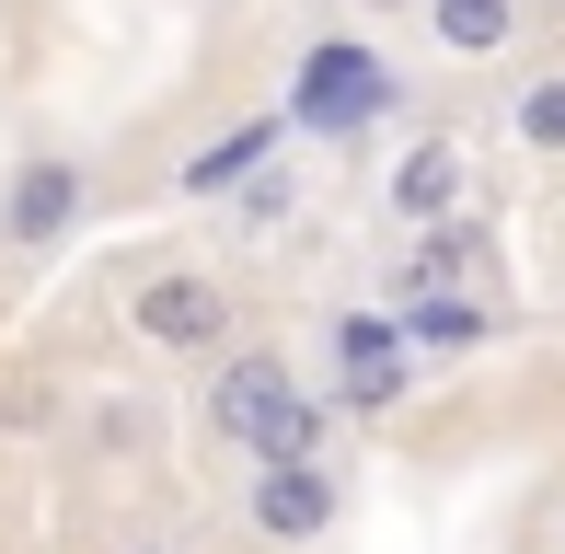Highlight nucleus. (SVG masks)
<instances>
[{"mask_svg":"<svg viewBox=\"0 0 565 554\" xmlns=\"http://www.w3.org/2000/svg\"><path fill=\"white\" fill-rule=\"evenodd\" d=\"M196 416H209V439L243 450V462H300V450H335V405H323V393L300 382V359H289V347H266V335H231L220 359H209Z\"/></svg>","mask_w":565,"mask_h":554,"instance_id":"f257e3e1","label":"nucleus"},{"mask_svg":"<svg viewBox=\"0 0 565 554\" xmlns=\"http://www.w3.org/2000/svg\"><path fill=\"white\" fill-rule=\"evenodd\" d=\"M404 116V70L381 58L370 35H312L289 58V105H277V128L289 139H370V128H393Z\"/></svg>","mask_w":565,"mask_h":554,"instance_id":"f03ea898","label":"nucleus"},{"mask_svg":"<svg viewBox=\"0 0 565 554\" xmlns=\"http://www.w3.org/2000/svg\"><path fill=\"white\" fill-rule=\"evenodd\" d=\"M116 323L150 347V359H220V347L243 335V300H231L220 266L162 255V266H139V277L116 289Z\"/></svg>","mask_w":565,"mask_h":554,"instance_id":"7ed1b4c3","label":"nucleus"},{"mask_svg":"<svg viewBox=\"0 0 565 554\" xmlns=\"http://www.w3.org/2000/svg\"><path fill=\"white\" fill-rule=\"evenodd\" d=\"M347 520V473L335 450H300V462H243V532L266 554H312Z\"/></svg>","mask_w":565,"mask_h":554,"instance_id":"20e7f679","label":"nucleus"},{"mask_svg":"<svg viewBox=\"0 0 565 554\" xmlns=\"http://www.w3.org/2000/svg\"><path fill=\"white\" fill-rule=\"evenodd\" d=\"M497 277H508L497 220L461 209V220H439V232H404V255H393V277H381V289H393V300H508Z\"/></svg>","mask_w":565,"mask_h":554,"instance_id":"39448f33","label":"nucleus"},{"mask_svg":"<svg viewBox=\"0 0 565 554\" xmlns=\"http://www.w3.org/2000/svg\"><path fill=\"white\" fill-rule=\"evenodd\" d=\"M381 209H393V232L461 220V209H473V139H461V128H416L393 150V173H381Z\"/></svg>","mask_w":565,"mask_h":554,"instance_id":"423d86ee","label":"nucleus"},{"mask_svg":"<svg viewBox=\"0 0 565 554\" xmlns=\"http://www.w3.org/2000/svg\"><path fill=\"white\" fill-rule=\"evenodd\" d=\"M82 209H93V173L70 162V150H35V162L0 185V243H12V255H58V243L82 232Z\"/></svg>","mask_w":565,"mask_h":554,"instance_id":"0eeeda50","label":"nucleus"},{"mask_svg":"<svg viewBox=\"0 0 565 554\" xmlns=\"http://www.w3.org/2000/svg\"><path fill=\"white\" fill-rule=\"evenodd\" d=\"M416 23H427V46L461 70H497V58H520V35H531V0H416Z\"/></svg>","mask_w":565,"mask_h":554,"instance_id":"6e6552de","label":"nucleus"},{"mask_svg":"<svg viewBox=\"0 0 565 554\" xmlns=\"http://www.w3.org/2000/svg\"><path fill=\"white\" fill-rule=\"evenodd\" d=\"M277 150H289V128H277V116H243L231 139H209V150H185V162H173V196H185V209H220V196L243 185L254 162H277Z\"/></svg>","mask_w":565,"mask_h":554,"instance_id":"1a4fd4ad","label":"nucleus"},{"mask_svg":"<svg viewBox=\"0 0 565 554\" xmlns=\"http://www.w3.org/2000/svg\"><path fill=\"white\" fill-rule=\"evenodd\" d=\"M404 323V359H450V347H484L508 323V300H381Z\"/></svg>","mask_w":565,"mask_h":554,"instance_id":"9d476101","label":"nucleus"},{"mask_svg":"<svg viewBox=\"0 0 565 554\" xmlns=\"http://www.w3.org/2000/svg\"><path fill=\"white\" fill-rule=\"evenodd\" d=\"M508 139H520L531 162H565V58L520 70V93H508Z\"/></svg>","mask_w":565,"mask_h":554,"instance_id":"9b49d317","label":"nucleus"},{"mask_svg":"<svg viewBox=\"0 0 565 554\" xmlns=\"http://www.w3.org/2000/svg\"><path fill=\"white\" fill-rule=\"evenodd\" d=\"M416 370H427V359H381V370H335V382H323V405H335V416H358V427H381V416H404V405H416Z\"/></svg>","mask_w":565,"mask_h":554,"instance_id":"f8f14e48","label":"nucleus"},{"mask_svg":"<svg viewBox=\"0 0 565 554\" xmlns=\"http://www.w3.org/2000/svg\"><path fill=\"white\" fill-rule=\"evenodd\" d=\"M381 359H404V323L393 312H335V323H323V370H381Z\"/></svg>","mask_w":565,"mask_h":554,"instance_id":"ddd939ff","label":"nucleus"},{"mask_svg":"<svg viewBox=\"0 0 565 554\" xmlns=\"http://www.w3.org/2000/svg\"><path fill=\"white\" fill-rule=\"evenodd\" d=\"M93 450H150V405L139 393H105V405H93Z\"/></svg>","mask_w":565,"mask_h":554,"instance_id":"4468645a","label":"nucleus"},{"mask_svg":"<svg viewBox=\"0 0 565 554\" xmlns=\"http://www.w3.org/2000/svg\"><path fill=\"white\" fill-rule=\"evenodd\" d=\"M358 12H370V23H404V12H416V0H358Z\"/></svg>","mask_w":565,"mask_h":554,"instance_id":"2eb2a0df","label":"nucleus"},{"mask_svg":"<svg viewBox=\"0 0 565 554\" xmlns=\"http://www.w3.org/2000/svg\"><path fill=\"white\" fill-rule=\"evenodd\" d=\"M127 554H173V543H127Z\"/></svg>","mask_w":565,"mask_h":554,"instance_id":"dca6fc26","label":"nucleus"},{"mask_svg":"<svg viewBox=\"0 0 565 554\" xmlns=\"http://www.w3.org/2000/svg\"><path fill=\"white\" fill-rule=\"evenodd\" d=\"M554 12H565V0H554Z\"/></svg>","mask_w":565,"mask_h":554,"instance_id":"f3484780","label":"nucleus"}]
</instances>
